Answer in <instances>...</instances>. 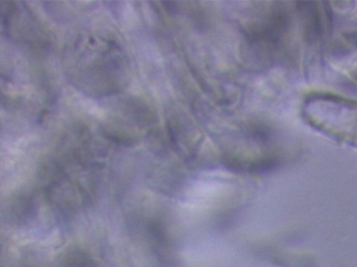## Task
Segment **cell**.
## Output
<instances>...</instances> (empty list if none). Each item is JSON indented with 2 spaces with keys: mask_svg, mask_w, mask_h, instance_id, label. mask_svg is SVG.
Wrapping results in <instances>:
<instances>
[{
  "mask_svg": "<svg viewBox=\"0 0 357 267\" xmlns=\"http://www.w3.org/2000/svg\"><path fill=\"white\" fill-rule=\"evenodd\" d=\"M310 123L333 136L357 143V102L333 96L310 98L305 108Z\"/></svg>",
  "mask_w": 357,
  "mask_h": 267,
  "instance_id": "cell-1",
  "label": "cell"
}]
</instances>
